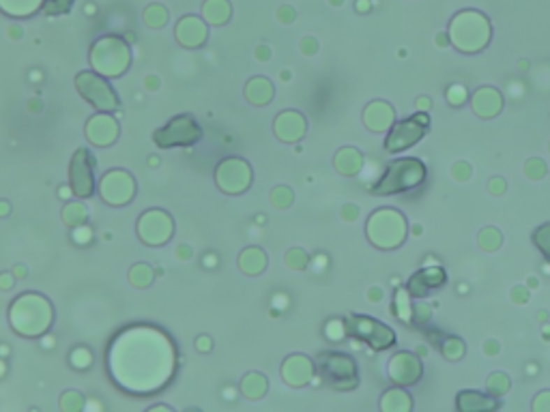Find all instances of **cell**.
Returning <instances> with one entry per match:
<instances>
[{
  "mask_svg": "<svg viewBox=\"0 0 550 412\" xmlns=\"http://www.w3.org/2000/svg\"><path fill=\"white\" fill-rule=\"evenodd\" d=\"M241 389L247 397L256 399V397H263L265 391H267V380L260 376V374H247L241 382Z\"/></svg>",
  "mask_w": 550,
  "mask_h": 412,
  "instance_id": "cell-31",
  "label": "cell"
},
{
  "mask_svg": "<svg viewBox=\"0 0 550 412\" xmlns=\"http://www.w3.org/2000/svg\"><path fill=\"white\" fill-rule=\"evenodd\" d=\"M172 232H175V223H172L170 215L164 211H149V213H144L138 221V234L147 245L168 243Z\"/></svg>",
  "mask_w": 550,
  "mask_h": 412,
  "instance_id": "cell-13",
  "label": "cell"
},
{
  "mask_svg": "<svg viewBox=\"0 0 550 412\" xmlns=\"http://www.w3.org/2000/svg\"><path fill=\"white\" fill-rule=\"evenodd\" d=\"M525 172H527V179L540 181V179H544L548 170H546V163H544L542 159L533 157V159H529V161L525 163Z\"/></svg>",
  "mask_w": 550,
  "mask_h": 412,
  "instance_id": "cell-40",
  "label": "cell"
},
{
  "mask_svg": "<svg viewBox=\"0 0 550 412\" xmlns=\"http://www.w3.org/2000/svg\"><path fill=\"white\" fill-rule=\"evenodd\" d=\"M196 344H200V350H205V352L209 350V337H200Z\"/></svg>",
  "mask_w": 550,
  "mask_h": 412,
  "instance_id": "cell-58",
  "label": "cell"
},
{
  "mask_svg": "<svg viewBox=\"0 0 550 412\" xmlns=\"http://www.w3.org/2000/svg\"><path fill=\"white\" fill-rule=\"evenodd\" d=\"M314 374V365L307 357L303 355H293L288 357L282 365V378L288 382L291 387H303L312 380Z\"/></svg>",
  "mask_w": 550,
  "mask_h": 412,
  "instance_id": "cell-18",
  "label": "cell"
},
{
  "mask_svg": "<svg viewBox=\"0 0 550 412\" xmlns=\"http://www.w3.org/2000/svg\"><path fill=\"white\" fill-rule=\"evenodd\" d=\"M318 371L329 387L338 391H351L359 385L357 365L349 355L342 352H323L318 355Z\"/></svg>",
  "mask_w": 550,
  "mask_h": 412,
  "instance_id": "cell-6",
  "label": "cell"
},
{
  "mask_svg": "<svg viewBox=\"0 0 550 412\" xmlns=\"http://www.w3.org/2000/svg\"><path fill=\"white\" fill-rule=\"evenodd\" d=\"M11 284H13V279L11 277H7V273L0 277V288H11Z\"/></svg>",
  "mask_w": 550,
  "mask_h": 412,
  "instance_id": "cell-56",
  "label": "cell"
},
{
  "mask_svg": "<svg viewBox=\"0 0 550 412\" xmlns=\"http://www.w3.org/2000/svg\"><path fill=\"white\" fill-rule=\"evenodd\" d=\"M447 101L451 103V105H462L467 101V88L465 86H460V84H454V86H449L447 88Z\"/></svg>",
  "mask_w": 550,
  "mask_h": 412,
  "instance_id": "cell-42",
  "label": "cell"
},
{
  "mask_svg": "<svg viewBox=\"0 0 550 412\" xmlns=\"http://www.w3.org/2000/svg\"><path fill=\"white\" fill-rule=\"evenodd\" d=\"M303 133H305L303 114H299L295 110H288V112H282L275 119V135L282 142H297L303 138Z\"/></svg>",
  "mask_w": 550,
  "mask_h": 412,
  "instance_id": "cell-19",
  "label": "cell"
},
{
  "mask_svg": "<svg viewBox=\"0 0 550 412\" xmlns=\"http://www.w3.org/2000/svg\"><path fill=\"white\" fill-rule=\"evenodd\" d=\"M41 5H43V0H0V9L13 17L33 15Z\"/></svg>",
  "mask_w": 550,
  "mask_h": 412,
  "instance_id": "cell-29",
  "label": "cell"
},
{
  "mask_svg": "<svg viewBox=\"0 0 550 412\" xmlns=\"http://www.w3.org/2000/svg\"><path fill=\"white\" fill-rule=\"evenodd\" d=\"M428 318H430V307H426V305H415L413 307V320L426 322Z\"/></svg>",
  "mask_w": 550,
  "mask_h": 412,
  "instance_id": "cell-52",
  "label": "cell"
},
{
  "mask_svg": "<svg viewBox=\"0 0 550 412\" xmlns=\"http://www.w3.org/2000/svg\"><path fill=\"white\" fill-rule=\"evenodd\" d=\"M325 333H327L329 339H335V341H338V339H342L349 331H346V327L342 325V320H331L329 325H327V329H325Z\"/></svg>",
  "mask_w": 550,
  "mask_h": 412,
  "instance_id": "cell-45",
  "label": "cell"
},
{
  "mask_svg": "<svg viewBox=\"0 0 550 412\" xmlns=\"http://www.w3.org/2000/svg\"><path fill=\"white\" fill-rule=\"evenodd\" d=\"M451 172H454V176H456L458 181H469V179H471V165H469V163H465V161H458V163H454Z\"/></svg>",
  "mask_w": 550,
  "mask_h": 412,
  "instance_id": "cell-47",
  "label": "cell"
},
{
  "mask_svg": "<svg viewBox=\"0 0 550 412\" xmlns=\"http://www.w3.org/2000/svg\"><path fill=\"white\" fill-rule=\"evenodd\" d=\"M215 181L226 193H243L252 183V168L237 157L224 159L215 170Z\"/></svg>",
  "mask_w": 550,
  "mask_h": 412,
  "instance_id": "cell-11",
  "label": "cell"
},
{
  "mask_svg": "<svg viewBox=\"0 0 550 412\" xmlns=\"http://www.w3.org/2000/svg\"><path fill=\"white\" fill-rule=\"evenodd\" d=\"M393 119H396L393 108L385 101H372L363 110V125L374 133H381V131L389 129L396 123Z\"/></svg>",
  "mask_w": 550,
  "mask_h": 412,
  "instance_id": "cell-20",
  "label": "cell"
},
{
  "mask_svg": "<svg viewBox=\"0 0 550 412\" xmlns=\"http://www.w3.org/2000/svg\"><path fill=\"white\" fill-rule=\"evenodd\" d=\"M488 189L492 196H501L505 191V181L501 179V176H492V179L488 181Z\"/></svg>",
  "mask_w": 550,
  "mask_h": 412,
  "instance_id": "cell-49",
  "label": "cell"
},
{
  "mask_svg": "<svg viewBox=\"0 0 550 412\" xmlns=\"http://www.w3.org/2000/svg\"><path fill=\"white\" fill-rule=\"evenodd\" d=\"M445 284H447V275L441 267H426L409 279L407 290L413 299H424L432 290H439Z\"/></svg>",
  "mask_w": 550,
  "mask_h": 412,
  "instance_id": "cell-16",
  "label": "cell"
},
{
  "mask_svg": "<svg viewBox=\"0 0 550 412\" xmlns=\"http://www.w3.org/2000/svg\"><path fill=\"white\" fill-rule=\"evenodd\" d=\"M389 378L400 387H409L421 378L424 367L421 361L413 355V352H398V355L389 361Z\"/></svg>",
  "mask_w": 550,
  "mask_h": 412,
  "instance_id": "cell-15",
  "label": "cell"
},
{
  "mask_svg": "<svg viewBox=\"0 0 550 412\" xmlns=\"http://www.w3.org/2000/svg\"><path fill=\"white\" fill-rule=\"evenodd\" d=\"M417 105H419V112H426L428 108H432V99H428V97H419V99H417Z\"/></svg>",
  "mask_w": 550,
  "mask_h": 412,
  "instance_id": "cell-54",
  "label": "cell"
},
{
  "mask_svg": "<svg viewBox=\"0 0 550 412\" xmlns=\"http://www.w3.org/2000/svg\"><path fill=\"white\" fill-rule=\"evenodd\" d=\"M477 241H479V247H482V249H486V251H495V249H499V247H501V243H503V239H501V232H499V230H495V228H484V230L479 232Z\"/></svg>",
  "mask_w": 550,
  "mask_h": 412,
  "instance_id": "cell-34",
  "label": "cell"
},
{
  "mask_svg": "<svg viewBox=\"0 0 550 412\" xmlns=\"http://www.w3.org/2000/svg\"><path fill=\"white\" fill-rule=\"evenodd\" d=\"M346 217H349V219H355V217H357V206L349 204V211H346Z\"/></svg>",
  "mask_w": 550,
  "mask_h": 412,
  "instance_id": "cell-57",
  "label": "cell"
},
{
  "mask_svg": "<svg viewBox=\"0 0 550 412\" xmlns=\"http://www.w3.org/2000/svg\"><path fill=\"white\" fill-rule=\"evenodd\" d=\"M239 267L243 273L247 275H258V273H263L265 267H267V256L263 249H258V247H249L241 253L239 258Z\"/></svg>",
  "mask_w": 550,
  "mask_h": 412,
  "instance_id": "cell-26",
  "label": "cell"
},
{
  "mask_svg": "<svg viewBox=\"0 0 550 412\" xmlns=\"http://www.w3.org/2000/svg\"><path fill=\"white\" fill-rule=\"evenodd\" d=\"M533 410H537V412H550V391H542V393L535 397Z\"/></svg>",
  "mask_w": 550,
  "mask_h": 412,
  "instance_id": "cell-48",
  "label": "cell"
},
{
  "mask_svg": "<svg viewBox=\"0 0 550 412\" xmlns=\"http://www.w3.org/2000/svg\"><path fill=\"white\" fill-rule=\"evenodd\" d=\"M346 331H349L353 337L370 344L374 350H387L396 344V333L385 325V322L370 318V316H359L353 314L349 316V322H346Z\"/></svg>",
  "mask_w": 550,
  "mask_h": 412,
  "instance_id": "cell-7",
  "label": "cell"
},
{
  "mask_svg": "<svg viewBox=\"0 0 550 412\" xmlns=\"http://www.w3.org/2000/svg\"><path fill=\"white\" fill-rule=\"evenodd\" d=\"M357 11H368V3H363V0H359V3H357Z\"/></svg>",
  "mask_w": 550,
  "mask_h": 412,
  "instance_id": "cell-59",
  "label": "cell"
},
{
  "mask_svg": "<svg viewBox=\"0 0 550 412\" xmlns=\"http://www.w3.org/2000/svg\"><path fill=\"white\" fill-rule=\"evenodd\" d=\"M129 281L138 288H144V286H149L153 281V271L151 267H147V264H136V267L129 271Z\"/></svg>",
  "mask_w": 550,
  "mask_h": 412,
  "instance_id": "cell-36",
  "label": "cell"
},
{
  "mask_svg": "<svg viewBox=\"0 0 550 412\" xmlns=\"http://www.w3.org/2000/svg\"><path fill=\"white\" fill-rule=\"evenodd\" d=\"M465 341L458 339V337H447L443 341V357L449 359V361H458L462 359V355H465Z\"/></svg>",
  "mask_w": 550,
  "mask_h": 412,
  "instance_id": "cell-37",
  "label": "cell"
},
{
  "mask_svg": "<svg viewBox=\"0 0 550 412\" xmlns=\"http://www.w3.org/2000/svg\"><path fill=\"white\" fill-rule=\"evenodd\" d=\"M363 165V157L357 149H351V146H346V149H340L338 155H335V170L344 176H355Z\"/></svg>",
  "mask_w": 550,
  "mask_h": 412,
  "instance_id": "cell-24",
  "label": "cell"
},
{
  "mask_svg": "<svg viewBox=\"0 0 550 412\" xmlns=\"http://www.w3.org/2000/svg\"><path fill=\"white\" fill-rule=\"evenodd\" d=\"M73 241H75V243H80V245H86V243L91 241V230L86 228L84 223H82V226H78V230L73 232Z\"/></svg>",
  "mask_w": 550,
  "mask_h": 412,
  "instance_id": "cell-50",
  "label": "cell"
},
{
  "mask_svg": "<svg viewBox=\"0 0 550 412\" xmlns=\"http://www.w3.org/2000/svg\"><path fill=\"white\" fill-rule=\"evenodd\" d=\"M91 361H93V357H91V352L86 350V348H75L73 352H71V365L75 367V369H86V367H91Z\"/></svg>",
  "mask_w": 550,
  "mask_h": 412,
  "instance_id": "cell-41",
  "label": "cell"
},
{
  "mask_svg": "<svg viewBox=\"0 0 550 412\" xmlns=\"http://www.w3.org/2000/svg\"><path fill=\"white\" fill-rule=\"evenodd\" d=\"M271 202L277 206V209H286V206L293 202V193H291V189H288V187H277V189L271 193Z\"/></svg>",
  "mask_w": 550,
  "mask_h": 412,
  "instance_id": "cell-43",
  "label": "cell"
},
{
  "mask_svg": "<svg viewBox=\"0 0 550 412\" xmlns=\"http://www.w3.org/2000/svg\"><path fill=\"white\" fill-rule=\"evenodd\" d=\"M155 144L161 149H172V146H187L202 138V129L198 127L191 114L175 116L166 127L155 131Z\"/></svg>",
  "mask_w": 550,
  "mask_h": 412,
  "instance_id": "cell-10",
  "label": "cell"
},
{
  "mask_svg": "<svg viewBox=\"0 0 550 412\" xmlns=\"http://www.w3.org/2000/svg\"><path fill=\"white\" fill-rule=\"evenodd\" d=\"M393 316H398L402 322L411 325L413 322V305L409 290H396L393 294Z\"/></svg>",
  "mask_w": 550,
  "mask_h": 412,
  "instance_id": "cell-30",
  "label": "cell"
},
{
  "mask_svg": "<svg viewBox=\"0 0 550 412\" xmlns=\"http://www.w3.org/2000/svg\"><path fill=\"white\" fill-rule=\"evenodd\" d=\"M499 350H501V346H499L495 339L486 341V346H484V352H486V355H499Z\"/></svg>",
  "mask_w": 550,
  "mask_h": 412,
  "instance_id": "cell-53",
  "label": "cell"
},
{
  "mask_svg": "<svg viewBox=\"0 0 550 412\" xmlns=\"http://www.w3.org/2000/svg\"><path fill=\"white\" fill-rule=\"evenodd\" d=\"M426 165L419 159L407 157V159H396L387 165L385 174L381 176V181L374 185V193L379 196H391L400 191H409L419 187L426 181Z\"/></svg>",
  "mask_w": 550,
  "mask_h": 412,
  "instance_id": "cell-4",
  "label": "cell"
},
{
  "mask_svg": "<svg viewBox=\"0 0 550 412\" xmlns=\"http://www.w3.org/2000/svg\"><path fill=\"white\" fill-rule=\"evenodd\" d=\"M245 97L254 105H265L273 97V84L269 80H265V78H254L245 86Z\"/></svg>",
  "mask_w": 550,
  "mask_h": 412,
  "instance_id": "cell-25",
  "label": "cell"
},
{
  "mask_svg": "<svg viewBox=\"0 0 550 412\" xmlns=\"http://www.w3.org/2000/svg\"><path fill=\"white\" fill-rule=\"evenodd\" d=\"M168 22V11L161 5H151L147 11H144V24L151 28H159Z\"/></svg>",
  "mask_w": 550,
  "mask_h": 412,
  "instance_id": "cell-38",
  "label": "cell"
},
{
  "mask_svg": "<svg viewBox=\"0 0 550 412\" xmlns=\"http://www.w3.org/2000/svg\"><path fill=\"white\" fill-rule=\"evenodd\" d=\"M458 410L460 412H486V410H495L499 406L497 397L482 395L477 391H462L458 393Z\"/></svg>",
  "mask_w": 550,
  "mask_h": 412,
  "instance_id": "cell-23",
  "label": "cell"
},
{
  "mask_svg": "<svg viewBox=\"0 0 550 412\" xmlns=\"http://www.w3.org/2000/svg\"><path fill=\"white\" fill-rule=\"evenodd\" d=\"M52 305L41 294H22L11 305L9 320L15 333L26 337H37L52 325Z\"/></svg>",
  "mask_w": 550,
  "mask_h": 412,
  "instance_id": "cell-1",
  "label": "cell"
},
{
  "mask_svg": "<svg viewBox=\"0 0 550 412\" xmlns=\"http://www.w3.org/2000/svg\"><path fill=\"white\" fill-rule=\"evenodd\" d=\"M86 138L95 146H110L119 138V123L112 119L110 114L99 112L86 123Z\"/></svg>",
  "mask_w": 550,
  "mask_h": 412,
  "instance_id": "cell-17",
  "label": "cell"
},
{
  "mask_svg": "<svg viewBox=\"0 0 550 412\" xmlns=\"http://www.w3.org/2000/svg\"><path fill=\"white\" fill-rule=\"evenodd\" d=\"M381 408L385 412H409L413 408V399L404 389H389L381 399Z\"/></svg>",
  "mask_w": 550,
  "mask_h": 412,
  "instance_id": "cell-27",
  "label": "cell"
},
{
  "mask_svg": "<svg viewBox=\"0 0 550 412\" xmlns=\"http://www.w3.org/2000/svg\"><path fill=\"white\" fill-rule=\"evenodd\" d=\"M86 209L82 204H75V202H69L65 206V211H63V219L69 223V226H82L86 221Z\"/></svg>",
  "mask_w": 550,
  "mask_h": 412,
  "instance_id": "cell-35",
  "label": "cell"
},
{
  "mask_svg": "<svg viewBox=\"0 0 550 412\" xmlns=\"http://www.w3.org/2000/svg\"><path fill=\"white\" fill-rule=\"evenodd\" d=\"M61 406H63L65 410H80V406H82V395H80L78 391H67L65 397H63V402H61Z\"/></svg>",
  "mask_w": 550,
  "mask_h": 412,
  "instance_id": "cell-46",
  "label": "cell"
},
{
  "mask_svg": "<svg viewBox=\"0 0 550 412\" xmlns=\"http://www.w3.org/2000/svg\"><path fill=\"white\" fill-rule=\"evenodd\" d=\"M531 239L535 243V247L542 251V256L550 262V221L548 223H542L540 228L533 230Z\"/></svg>",
  "mask_w": 550,
  "mask_h": 412,
  "instance_id": "cell-33",
  "label": "cell"
},
{
  "mask_svg": "<svg viewBox=\"0 0 550 412\" xmlns=\"http://www.w3.org/2000/svg\"><path fill=\"white\" fill-rule=\"evenodd\" d=\"M512 299H514L516 303H527V301H529V292H527V288H525V286H516L514 292H512Z\"/></svg>",
  "mask_w": 550,
  "mask_h": 412,
  "instance_id": "cell-51",
  "label": "cell"
},
{
  "mask_svg": "<svg viewBox=\"0 0 550 412\" xmlns=\"http://www.w3.org/2000/svg\"><path fill=\"white\" fill-rule=\"evenodd\" d=\"M73 7V0H43V11L48 15H63L69 13Z\"/></svg>",
  "mask_w": 550,
  "mask_h": 412,
  "instance_id": "cell-39",
  "label": "cell"
},
{
  "mask_svg": "<svg viewBox=\"0 0 550 412\" xmlns=\"http://www.w3.org/2000/svg\"><path fill=\"white\" fill-rule=\"evenodd\" d=\"M177 41L185 47H198L207 41V24L196 15H187L177 24Z\"/></svg>",
  "mask_w": 550,
  "mask_h": 412,
  "instance_id": "cell-21",
  "label": "cell"
},
{
  "mask_svg": "<svg viewBox=\"0 0 550 412\" xmlns=\"http://www.w3.org/2000/svg\"><path fill=\"white\" fill-rule=\"evenodd\" d=\"M451 43L467 54H475L484 50L490 41V24L479 11H462L454 17L449 26Z\"/></svg>",
  "mask_w": 550,
  "mask_h": 412,
  "instance_id": "cell-2",
  "label": "cell"
},
{
  "mask_svg": "<svg viewBox=\"0 0 550 412\" xmlns=\"http://www.w3.org/2000/svg\"><path fill=\"white\" fill-rule=\"evenodd\" d=\"M529 286H533V288H535V286H537V279H535V277H531V279H529Z\"/></svg>",
  "mask_w": 550,
  "mask_h": 412,
  "instance_id": "cell-60",
  "label": "cell"
},
{
  "mask_svg": "<svg viewBox=\"0 0 550 412\" xmlns=\"http://www.w3.org/2000/svg\"><path fill=\"white\" fill-rule=\"evenodd\" d=\"M368 239L379 249H396L407 239V219L396 209H379L368 219Z\"/></svg>",
  "mask_w": 550,
  "mask_h": 412,
  "instance_id": "cell-3",
  "label": "cell"
},
{
  "mask_svg": "<svg viewBox=\"0 0 550 412\" xmlns=\"http://www.w3.org/2000/svg\"><path fill=\"white\" fill-rule=\"evenodd\" d=\"M95 161L93 155L86 149H78L73 159H71V172H69V181H71V191L78 198H89L95 193Z\"/></svg>",
  "mask_w": 550,
  "mask_h": 412,
  "instance_id": "cell-12",
  "label": "cell"
},
{
  "mask_svg": "<svg viewBox=\"0 0 550 412\" xmlns=\"http://www.w3.org/2000/svg\"><path fill=\"white\" fill-rule=\"evenodd\" d=\"M230 5L228 0H207L205 7H202V17H205L209 24L222 26L230 20Z\"/></svg>",
  "mask_w": 550,
  "mask_h": 412,
  "instance_id": "cell-28",
  "label": "cell"
},
{
  "mask_svg": "<svg viewBox=\"0 0 550 412\" xmlns=\"http://www.w3.org/2000/svg\"><path fill=\"white\" fill-rule=\"evenodd\" d=\"M75 88L80 95L93 103L99 112H112L119 108V97L112 91V86L97 71H82L75 78Z\"/></svg>",
  "mask_w": 550,
  "mask_h": 412,
  "instance_id": "cell-9",
  "label": "cell"
},
{
  "mask_svg": "<svg viewBox=\"0 0 550 412\" xmlns=\"http://www.w3.org/2000/svg\"><path fill=\"white\" fill-rule=\"evenodd\" d=\"M471 105H473V112L482 119H492V116H497L503 108V97L497 88H490V86H484L479 91L473 95L471 99Z\"/></svg>",
  "mask_w": 550,
  "mask_h": 412,
  "instance_id": "cell-22",
  "label": "cell"
},
{
  "mask_svg": "<svg viewBox=\"0 0 550 412\" xmlns=\"http://www.w3.org/2000/svg\"><path fill=\"white\" fill-rule=\"evenodd\" d=\"M99 193L101 198L112 204V206H123L127 204L133 193H136V183L133 179L123 172V170H112L108 172L103 179H101V185H99Z\"/></svg>",
  "mask_w": 550,
  "mask_h": 412,
  "instance_id": "cell-14",
  "label": "cell"
},
{
  "mask_svg": "<svg viewBox=\"0 0 550 412\" xmlns=\"http://www.w3.org/2000/svg\"><path fill=\"white\" fill-rule=\"evenodd\" d=\"M286 262H288V267H293V269H303L307 264V256L301 249H291V251H288Z\"/></svg>",
  "mask_w": 550,
  "mask_h": 412,
  "instance_id": "cell-44",
  "label": "cell"
},
{
  "mask_svg": "<svg viewBox=\"0 0 550 412\" xmlns=\"http://www.w3.org/2000/svg\"><path fill=\"white\" fill-rule=\"evenodd\" d=\"M486 389L492 397H501L509 391V378L503 374V371H495L490 374L488 382H486Z\"/></svg>",
  "mask_w": 550,
  "mask_h": 412,
  "instance_id": "cell-32",
  "label": "cell"
},
{
  "mask_svg": "<svg viewBox=\"0 0 550 412\" xmlns=\"http://www.w3.org/2000/svg\"><path fill=\"white\" fill-rule=\"evenodd\" d=\"M428 127H430V121H428L426 112H419V114L411 116V119H404V121L393 123L389 127L387 138H385V151L387 153L407 151L409 146L417 144L424 138Z\"/></svg>",
  "mask_w": 550,
  "mask_h": 412,
  "instance_id": "cell-8",
  "label": "cell"
},
{
  "mask_svg": "<svg viewBox=\"0 0 550 412\" xmlns=\"http://www.w3.org/2000/svg\"><path fill=\"white\" fill-rule=\"evenodd\" d=\"M129 63H131L129 47L119 37H112V35L101 37L91 47V65L101 75L119 78V75H123L127 71Z\"/></svg>",
  "mask_w": 550,
  "mask_h": 412,
  "instance_id": "cell-5",
  "label": "cell"
},
{
  "mask_svg": "<svg viewBox=\"0 0 550 412\" xmlns=\"http://www.w3.org/2000/svg\"><path fill=\"white\" fill-rule=\"evenodd\" d=\"M370 292H372V294H370V301H381V299H383L381 288H372Z\"/></svg>",
  "mask_w": 550,
  "mask_h": 412,
  "instance_id": "cell-55",
  "label": "cell"
}]
</instances>
